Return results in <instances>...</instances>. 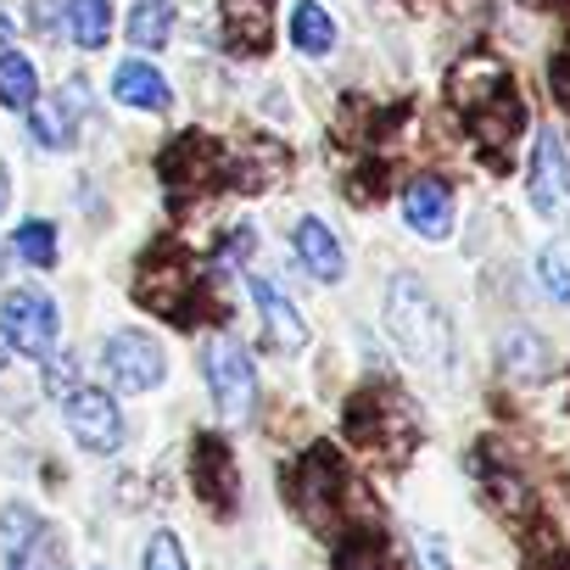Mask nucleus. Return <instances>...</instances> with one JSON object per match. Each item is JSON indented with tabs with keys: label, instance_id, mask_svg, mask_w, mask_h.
I'll use <instances>...</instances> for the list:
<instances>
[{
	"label": "nucleus",
	"instance_id": "f257e3e1",
	"mask_svg": "<svg viewBox=\"0 0 570 570\" xmlns=\"http://www.w3.org/2000/svg\"><path fill=\"white\" fill-rule=\"evenodd\" d=\"M448 90H453V107L464 112V124H470L492 151H503V146L520 135L525 107H520V96H514V85H509V73H503L498 62H487V57L459 62Z\"/></svg>",
	"mask_w": 570,
	"mask_h": 570
},
{
	"label": "nucleus",
	"instance_id": "f03ea898",
	"mask_svg": "<svg viewBox=\"0 0 570 570\" xmlns=\"http://www.w3.org/2000/svg\"><path fill=\"white\" fill-rule=\"evenodd\" d=\"M135 297H140L151 314L179 320V325H196V320H202L196 303H207L213 314H224V308L213 303V292H207V268H202L196 257H185V252H168V246L146 252V263H140V274H135Z\"/></svg>",
	"mask_w": 570,
	"mask_h": 570
},
{
	"label": "nucleus",
	"instance_id": "7ed1b4c3",
	"mask_svg": "<svg viewBox=\"0 0 570 570\" xmlns=\"http://www.w3.org/2000/svg\"><path fill=\"white\" fill-rule=\"evenodd\" d=\"M386 331L397 336V347L420 364H442L448 347H453V331H448V314L442 303L425 292L414 274H397L392 292H386Z\"/></svg>",
	"mask_w": 570,
	"mask_h": 570
},
{
	"label": "nucleus",
	"instance_id": "20e7f679",
	"mask_svg": "<svg viewBox=\"0 0 570 570\" xmlns=\"http://www.w3.org/2000/svg\"><path fill=\"white\" fill-rule=\"evenodd\" d=\"M525 190H531L537 218H548V224H564V218H570V157H564V140H559L553 129L537 135Z\"/></svg>",
	"mask_w": 570,
	"mask_h": 570
},
{
	"label": "nucleus",
	"instance_id": "39448f33",
	"mask_svg": "<svg viewBox=\"0 0 570 570\" xmlns=\"http://www.w3.org/2000/svg\"><path fill=\"white\" fill-rule=\"evenodd\" d=\"M163 179H168V190H179V196L213 190V185L224 179V146H218L213 135H202V129L179 135V140L163 151Z\"/></svg>",
	"mask_w": 570,
	"mask_h": 570
},
{
	"label": "nucleus",
	"instance_id": "423d86ee",
	"mask_svg": "<svg viewBox=\"0 0 570 570\" xmlns=\"http://www.w3.org/2000/svg\"><path fill=\"white\" fill-rule=\"evenodd\" d=\"M347 431H353L364 448H397V431L414 436V420H409V403H403L392 386H364V392L347 403Z\"/></svg>",
	"mask_w": 570,
	"mask_h": 570
},
{
	"label": "nucleus",
	"instance_id": "0eeeda50",
	"mask_svg": "<svg viewBox=\"0 0 570 570\" xmlns=\"http://www.w3.org/2000/svg\"><path fill=\"white\" fill-rule=\"evenodd\" d=\"M0 331L23 358H51L57 347V303L40 292H12L7 308H0Z\"/></svg>",
	"mask_w": 570,
	"mask_h": 570
},
{
	"label": "nucleus",
	"instance_id": "6e6552de",
	"mask_svg": "<svg viewBox=\"0 0 570 570\" xmlns=\"http://www.w3.org/2000/svg\"><path fill=\"white\" fill-rule=\"evenodd\" d=\"M207 386H213V403L224 420H246V409L257 397V370L235 342H213L207 347Z\"/></svg>",
	"mask_w": 570,
	"mask_h": 570
},
{
	"label": "nucleus",
	"instance_id": "1a4fd4ad",
	"mask_svg": "<svg viewBox=\"0 0 570 570\" xmlns=\"http://www.w3.org/2000/svg\"><path fill=\"white\" fill-rule=\"evenodd\" d=\"M62 414H68V431L79 436V448H90V453H118L124 448V414H118V403L107 392L73 386Z\"/></svg>",
	"mask_w": 570,
	"mask_h": 570
},
{
	"label": "nucleus",
	"instance_id": "9d476101",
	"mask_svg": "<svg viewBox=\"0 0 570 570\" xmlns=\"http://www.w3.org/2000/svg\"><path fill=\"white\" fill-rule=\"evenodd\" d=\"M163 370H168V358H163V347H157L151 336L118 331V336L107 342V375H112V386H124V392H151V386L163 381Z\"/></svg>",
	"mask_w": 570,
	"mask_h": 570
},
{
	"label": "nucleus",
	"instance_id": "9b49d317",
	"mask_svg": "<svg viewBox=\"0 0 570 570\" xmlns=\"http://www.w3.org/2000/svg\"><path fill=\"white\" fill-rule=\"evenodd\" d=\"M246 285H252V297H257V314H263L268 342H274L279 353H297V347H308V320L292 308V297H285L274 279H263V274H252Z\"/></svg>",
	"mask_w": 570,
	"mask_h": 570
},
{
	"label": "nucleus",
	"instance_id": "f8f14e48",
	"mask_svg": "<svg viewBox=\"0 0 570 570\" xmlns=\"http://www.w3.org/2000/svg\"><path fill=\"white\" fill-rule=\"evenodd\" d=\"M403 218L414 235L425 240H448L453 235V190L442 179H414L409 196H403Z\"/></svg>",
	"mask_w": 570,
	"mask_h": 570
},
{
	"label": "nucleus",
	"instance_id": "ddd939ff",
	"mask_svg": "<svg viewBox=\"0 0 570 570\" xmlns=\"http://www.w3.org/2000/svg\"><path fill=\"white\" fill-rule=\"evenodd\" d=\"M218 23H224V46L240 51V57H257L268 51V0H218Z\"/></svg>",
	"mask_w": 570,
	"mask_h": 570
},
{
	"label": "nucleus",
	"instance_id": "4468645a",
	"mask_svg": "<svg viewBox=\"0 0 570 570\" xmlns=\"http://www.w3.org/2000/svg\"><path fill=\"white\" fill-rule=\"evenodd\" d=\"M190 475H196V487L213 509H235V464H229V448L218 436H196Z\"/></svg>",
	"mask_w": 570,
	"mask_h": 570
},
{
	"label": "nucleus",
	"instance_id": "2eb2a0df",
	"mask_svg": "<svg viewBox=\"0 0 570 570\" xmlns=\"http://www.w3.org/2000/svg\"><path fill=\"white\" fill-rule=\"evenodd\" d=\"M112 96L124 101V107H140V112H168V79L151 68V62H124L118 73H112Z\"/></svg>",
	"mask_w": 570,
	"mask_h": 570
},
{
	"label": "nucleus",
	"instance_id": "dca6fc26",
	"mask_svg": "<svg viewBox=\"0 0 570 570\" xmlns=\"http://www.w3.org/2000/svg\"><path fill=\"white\" fill-rule=\"evenodd\" d=\"M297 252H303V263H308L320 279H342V274H347V257H342L336 235H331L320 218H303V224H297Z\"/></svg>",
	"mask_w": 570,
	"mask_h": 570
},
{
	"label": "nucleus",
	"instance_id": "f3484780",
	"mask_svg": "<svg viewBox=\"0 0 570 570\" xmlns=\"http://www.w3.org/2000/svg\"><path fill=\"white\" fill-rule=\"evenodd\" d=\"M336 570H392V542L381 525H353V537L336 548Z\"/></svg>",
	"mask_w": 570,
	"mask_h": 570
},
{
	"label": "nucleus",
	"instance_id": "a211bd4d",
	"mask_svg": "<svg viewBox=\"0 0 570 570\" xmlns=\"http://www.w3.org/2000/svg\"><path fill=\"white\" fill-rule=\"evenodd\" d=\"M62 18H68L73 46H85V51H101L107 35H112V7L107 0H62Z\"/></svg>",
	"mask_w": 570,
	"mask_h": 570
},
{
	"label": "nucleus",
	"instance_id": "6ab92c4d",
	"mask_svg": "<svg viewBox=\"0 0 570 570\" xmlns=\"http://www.w3.org/2000/svg\"><path fill=\"white\" fill-rule=\"evenodd\" d=\"M292 40H297L303 57H325L336 46V23H331V12L320 7V0H297L292 7Z\"/></svg>",
	"mask_w": 570,
	"mask_h": 570
},
{
	"label": "nucleus",
	"instance_id": "aec40b11",
	"mask_svg": "<svg viewBox=\"0 0 570 570\" xmlns=\"http://www.w3.org/2000/svg\"><path fill=\"white\" fill-rule=\"evenodd\" d=\"M12 570H68V548H62V531L51 525H35L18 548H12Z\"/></svg>",
	"mask_w": 570,
	"mask_h": 570
},
{
	"label": "nucleus",
	"instance_id": "412c9836",
	"mask_svg": "<svg viewBox=\"0 0 570 570\" xmlns=\"http://www.w3.org/2000/svg\"><path fill=\"white\" fill-rule=\"evenodd\" d=\"M168 35H174V0H135L129 40L146 46V51H157V46H168Z\"/></svg>",
	"mask_w": 570,
	"mask_h": 570
},
{
	"label": "nucleus",
	"instance_id": "4be33fe9",
	"mask_svg": "<svg viewBox=\"0 0 570 570\" xmlns=\"http://www.w3.org/2000/svg\"><path fill=\"white\" fill-rule=\"evenodd\" d=\"M35 96H40L35 62L7 51V57H0V101H7V107H35Z\"/></svg>",
	"mask_w": 570,
	"mask_h": 570
},
{
	"label": "nucleus",
	"instance_id": "5701e85b",
	"mask_svg": "<svg viewBox=\"0 0 570 570\" xmlns=\"http://www.w3.org/2000/svg\"><path fill=\"white\" fill-rule=\"evenodd\" d=\"M29 135H35L40 146H51V151L73 146V124H68V107H62V101H35V112H29Z\"/></svg>",
	"mask_w": 570,
	"mask_h": 570
},
{
	"label": "nucleus",
	"instance_id": "b1692460",
	"mask_svg": "<svg viewBox=\"0 0 570 570\" xmlns=\"http://www.w3.org/2000/svg\"><path fill=\"white\" fill-rule=\"evenodd\" d=\"M537 279L548 285V297H553V303H570V240L542 246V257H537Z\"/></svg>",
	"mask_w": 570,
	"mask_h": 570
},
{
	"label": "nucleus",
	"instance_id": "393cba45",
	"mask_svg": "<svg viewBox=\"0 0 570 570\" xmlns=\"http://www.w3.org/2000/svg\"><path fill=\"white\" fill-rule=\"evenodd\" d=\"M18 257L35 263V268H51V263H57V229L40 224V218H29V224L18 229Z\"/></svg>",
	"mask_w": 570,
	"mask_h": 570
},
{
	"label": "nucleus",
	"instance_id": "a878e982",
	"mask_svg": "<svg viewBox=\"0 0 570 570\" xmlns=\"http://www.w3.org/2000/svg\"><path fill=\"white\" fill-rule=\"evenodd\" d=\"M146 570H190V564H185V548H179L174 531H157V537H151V548H146Z\"/></svg>",
	"mask_w": 570,
	"mask_h": 570
},
{
	"label": "nucleus",
	"instance_id": "bb28decb",
	"mask_svg": "<svg viewBox=\"0 0 570 570\" xmlns=\"http://www.w3.org/2000/svg\"><path fill=\"white\" fill-rule=\"evenodd\" d=\"M420 559H425V570H448V559H442V548H436L431 537L420 542Z\"/></svg>",
	"mask_w": 570,
	"mask_h": 570
},
{
	"label": "nucleus",
	"instance_id": "cd10ccee",
	"mask_svg": "<svg viewBox=\"0 0 570 570\" xmlns=\"http://www.w3.org/2000/svg\"><path fill=\"white\" fill-rule=\"evenodd\" d=\"M7 196H12V185H7V163H0V213H7Z\"/></svg>",
	"mask_w": 570,
	"mask_h": 570
},
{
	"label": "nucleus",
	"instance_id": "c85d7f7f",
	"mask_svg": "<svg viewBox=\"0 0 570 570\" xmlns=\"http://www.w3.org/2000/svg\"><path fill=\"white\" fill-rule=\"evenodd\" d=\"M7 40H12V18H7V12H0V46H7Z\"/></svg>",
	"mask_w": 570,
	"mask_h": 570
}]
</instances>
